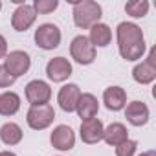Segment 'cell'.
Segmentation results:
<instances>
[{"instance_id":"cell-1","label":"cell","mask_w":156,"mask_h":156,"mask_svg":"<svg viewBox=\"0 0 156 156\" xmlns=\"http://www.w3.org/2000/svg\"><path fill=\"white\" fill-rule=\"evenodd\" d=\"M118 48L123 59L136 61L145 53V42L141 28L132 22H121L118 26Z\"/></svg>"},{"instance_id":"cell-2","label":"cell","mask_w":156,"mask_h":156,"mask_svg":"<svg viewBox=\"0 0 156 156\" xmlns=\"http://www.w3.org/2000/svg\"><path fill=\"white\" fill-rule=\"evenodd\" d=\"M101 19V6L92 0H83L73 6V22L77 28H92L94 24H99Z\"/></svg>"},{"instance_id":"cell-3","label":"cell","mask_w":156,"mask_h":156,"mask_svg":"<svg viewBox=\"0 0 156 156\" xmlns=\"http://www.w3.org/2000/svg\"><path fill=\"white\" fill-rule=\"evenodd\" d=\"M70 53L79 64H90L96 59V48L85 35H77L70 44Z\"/></svg>"},{"instance_id":"cell-4","label":"cell","mask_w":156,"mask_h":156,"mask_svg":"<svg viewBox=\"0 0 156 156\" xmlns=\"http://www.w3.org/2000/svg\"><path fill=\"white\" fill-rule=\"evenodd\" d=\"M53 118H55V112L50 105H39V107H31L28 110L26 121L33 130H42L51 125Z\"/></svg>"},{"instance_id":"cell-5","label":"cell","mask_w":156,"mask_h":156,"mask_svg":"<svg viewBox=\"0 0 156 156\" xmlns=\"http://www.w3.org/2000/svg\"><path fill=\"white\" fill-rule=\"evenodd\" d=\"M35 42L42 50H53L61 44V30L55 24H42L35 31Z\"/></svg>"},{"instance_id":"cell-6","label":"cell","mask_w":156,"mask_h":156,"mask_svg":"<svg viewBox=\"0 0 156 156\" xmlns=\"http://www.w3.org/2000/svg\"><path fill=\"white\" fill-rule=\"evenodd\" d=\"M4 61H6V62H4L6 70H8V72L15 77V79H17L19 75L26 73V72L30 70V64H31L30 55H28L26 51H20V50H15V51L8 53Z\"/></svg>"},{"instance_id":"cell-7","label":"cell","mask_w":156,"mask_h":156,"mask_svg":"<svg viewBox=\"0 0 156 156\" xmlns=\"http://www.w3.org/2000/svg\"><path fill=\"white\" fill-rule=\"evenodd\" d=\"M26 98L31 103V107H39V105H48L50 98H51V88L48 87V83L44 81H31L26 87Z\"/></svg>"},{"instance_id":"cell-8","label":"cell","mask_w":156,"mask_h":156,"mask_svg":"<svg viewBox=\"0 0 156 156\" xmlns=\"http://www.w3.org/2000/svg\"><path fill=\"white\" fill-rule=\"evenodd\" d=\"M46 73H48V77L53 83H61V81L68 79V77L72 75V64L64 57L50 59L48 64H46Z\"/></svg>"},{"instance_id":"cell-9","label":"cell","mask_w":156,"mask_h":156,"mask_svg":"<svg viewBox=\"0 0 156 156\" xmlns=\"http://www.w3.org/2000/svg\"><path fill=\"white\" fill-rule=\"evenodd\" d=\"M50 141L59 151H70L75 145V134H73V130L70 127L59 125L57 129H53V132L50 136Z\"/></svg>"},{"instance_id":"cell-10","label":"cell","mask_w":156,"mask_h":156,"mask_svg":"<svg viewBox=\"0 0 156 156\" xmlns=\"http://www.w3.org/2000/svg\"><path fill=\"white\" fill-rule=\"evenodd\" d=\"M35 9L33 6H28V4H22L15 9L13 13V19H11V24L17 31H26L33 22H35Z\"/></svg>"},{"instance_id":"cell-11","label":"cell","mask_w":156,"mask_h":156,"mask_svg":"<svg viewBox=\"0 0 156 156\" xmlns=\"http://www.w3.org/2000/svg\"><path fill=\"white\" fill-rule=\"evenodd\" d=\"M79 98H81V90L77 85H64L59 90V105L64 112H73Z\"/></svg>"},{"instance_id":"cell-12","label":"cell","mask_w":156,"mask_h":156,"mask_svg":"<svg viewBox=\"0 0 156 156\" xmlns=\"http://www.w3.org/2000/svg\"><path fill=\"white\" fill-rule=\"evenodd\" d=\"M103 123L98 118L87 119L81 123V140L85 143H98L99 140H103Z\"/></svg>"},{"instance_id":"cell-13","label":"cell","mask_w":156,"mask_h":156,"mask_svg":"<svg viewBox=\"0 0 156 156\" xmlns=\"http://www.w3.org/2000/svg\"><path fill=\"white\" fill-rule=\"evenodd\" d=\"M125 118L134 127H141L149 121V107L141 101H132V103H129V107L125 110Z\"/></svg>"},{"instance_id":"cell-14","label":"cell","mask_w":156,"mask_h":156,"mask_svg":"<svg viewBox=\"0 0 156 156\" xmlns=\"http://www.w3.org/2000/svg\"><path fill=\"white\" fill-rule=\"evenodd\" d=\"M98 108H99V103H98V99H96L92 94H81L79 101H77V107H75L77 114H79V118H81L83 121L96 118Z\"/></svg>"},{"instance_id":"cell-15","label":"cell","mask_w":156,"mask_h":156,"mask_svg":"<svg viewBox=\"0 0 156 156\" xmlns=\"http://www.w3.org/2000/svg\"><path fill=\"white\" fill-rule=\"evenodd\" d=\"M103 101H105V105H107L108 110H114V112H116V110H121V108L125 107V103H127V94H125V90L119 88V87H110V88L105 90Z\"/></svg>"},{"instance_id":"cell-16","label":"cell","mask_w":156,"mask_h":156,"mask_svg":"<svg viewBox=\"0 0 156 156\" xmlns=\"http://www.w3.org/2000/svg\"><path fill=\"white\" fill-rule=\"evenodd\" d=\"M103 140H105L108 145L118 147L119 143H123L125 140H129V132H127L125 125H121V123H112V125H108V127L103 130Z\"/></svg>"},{"instance_id":"cell-17","label":"cell","mask_w":156,"mask_h":156,"mask_svg":"<svg viewBox=\"0 0 156 156\" xmlns=\"http://www.w3.org/2000/svg\"><path fill=\"white\" fill-rule=\"evenodd\" d=\"M132 77H134L136 83H141V85L152 83L156 79V64H152L149 61H143L141 64H138L132 70Z\"/></svg>"},{"instance_id":"cell-18","label":"cell","mask_w":156,"mask_h":156,"mask_svg":"<svg viewBox=\"0 0 156 156\" xmlns=\"http://www.w3.org/2000/svg\"><path fill=\"white\" fill-rule=\"evenodd\" d=\"M88 41L92 42V46H108L112 41V31L107 24H94L90 30V37Z\"/></svg>"},{"instance_id":"cell-19","label":"cell","mask_w":156,"mask_h":156,"mask_svg":"<svg viewBox=\"0 0 156 156\" xmlns=\"http://www.w3.org/2000/svg\"><path fill=\"white\" fill-rule=\"evenodd\" d=\"M20 108V98L15 92H4L0 96V114L2 116H13Z\"/></svg>"},{"instance_id":"cell-20","label":"cell","mask_w":156,"mask_h":156,"mask_svg":"<svg viewBox=\"0 0 156 156\" xmlns=\"http://www.w3.org/2000/svg\"><path fill=\"white\" fill-rule=\"evenodd\" d=\"M0 138L6 145H17L22 140V130L17 123H6L0 129Z\"/></svg>"},{"instance_id":"cell-21","label":"cell","mask_w":156,"mask_h":156,"mask_svg":"<svg viewBox=\"0 0 156 156\" xmlns=\"http://www.w3.org/2000/svg\"><path fill=\"white\" fill-rule=\"evenodd\" d=\"M125 11L130 17H143L149 11V2H145V0H132V2L125 4Z\"/></svg>"},{"instance_id":"cell-22","label":"cell","mask_w":156,"mask_h":156,"mask_svg":"<svg viewBox=\"0 0 156 156\" xmlns=\"http://www.w3.org/2000/svg\"><path fill=\"white\" fill-rule=\"evenodd\" d=\"M57 6H59V2L57 0H35L33 2V9H35V13L39 11V13H51L53 9H57Z\"/></svg>"},{"instance_id":"cell-23","label":"cell","mask_w":156,"mask_h":156,"mask_svg":"<svg viewBox=\"0 0 156 156\" xmlns=\"http://www.w3.org/2000/svg\"><path fill=\"white\" fill-rule=\"evenodd\" d=\"M136 147H138V143L134 140H125L123 143H119L116 147V156H134Z\"/></svg>"},{"instance_id":"cell-24","label":"cell","mask_w":156,"mask_h":156,"mask_svg":"<svg viewBox=\"0 0 156 156\" xmlns=\"http://www.w3.org/2000/svg\"><path fill=\"white\" fill-rule=\"evenodd\" d=\"M15 83V77L6 70V66L2 64L0 66V88H6V87H11Z\"/></svg>"},{"instance_id":"cell-25","label":"cell","mask_w":156,"mask_h":156,"mask_svg":"<svg viewBox=\"0 0 156 156\" xmlns=\"http://www.w3.org/2000/svg\"><path fill=\"white\" fill-rule=\"evenodd\" d=\"M6 53H8V42H6V39L2 35H0V59H2Z\"/></svg>"},{"instance_id":"cell-26","label":"cell","mask_w":156,"mask_h":156,"mask_svg":"<svg viewBox=\"0 0 156 156\" xmlns=\"http://www.w3.org/2000/svg\"><path fill=\"white\" fill-rule=\"evenodd\" d=\"M0 156H17V154H13V152H9V151H4V152H0Z\"/></svg>"},{"instance_id":"cell-27","label":"cell","mask_w":156,"mask_h":156,"mask_svg":"<svg viewBox=\"0 0 156 156\" xmlns=\"http://www.w3.org/2000/svg\"><path fill=\"white\" fill-rule=\"evenodd\" d=\"M140 156H154V151H149V152H143V154H140Z\"/></svg>"},{"instance_id":"cell-28","label":"cell","mask_w":156,"mask_h":156,"mask_svg":"<svg viewBox=\"0 0 156 156\" xmlns=\"http://www.w3.org/2000/svg\"><path fill=\"white\" fill-rule=\"evenodd\" d=\"M0 9H2V4H0Z\"/></svg>"}]
</instances>
